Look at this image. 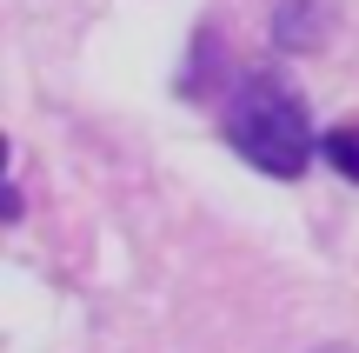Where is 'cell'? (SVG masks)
<instances>
[{
  "label": "cell",
  "instance_id": "6da1fadb",
  "mask_svg": "<svg viewBox=\"0 0 359 353\" xmlns=\"http://www.w3.org/2000/svg\"><path fill=\"white\" fill-rule=\"evenodd\" d=\"M226 140H233L240 160H253L273 180H299L306 160L320 154V133H313L299 93L280 74H246L226 93Z\"/></svg>",
  "mask_w": 359,
  "mask_h": 353
},
{
  "label": "cell",
  "instance_id": "7a4b0ae2",
  "mask_svg": "<svg viewBox=\"0 0 359 353\" xmlns=\"http://www.w3.org/2000/svg\"><path fill=\"white\" fill-rule=\"evenodd\" d=\"M333 34V0H280L273 7V40L286 53H306Z\"/></svg>",
  "mask_w": 359,
  "mask_h": 353
},
{
  "label": "cell",
  "instance_id": "3957f363",
  "mask_svg": "<svg viewBox=\"0 0 359 353\" xmlns=\"http://www.w3.org/2000/svg\"><path fill=\"white\" fill-rule=\"evenodd\" d=\"M320 160H326V167H339L346 180H359V120H346V127H326V133H320Z\"/></svg>",
  "mask_w": 359,
  "mask_h": 353
},
{
  "label": "cell",
  "instance_id": "277c9868",
  "mask_svg": "<svg viewBox=\"0 0 359 353\" xmlns=\"http://www.w3.org/2000/svg\"><path fill=\"white\" fill-rule=\"evenodd\" d=\"M326 353H346V347H326Z\"/></svg>",
  "mask_w": 359,
  "mask_h": 353
}]
</instances>
